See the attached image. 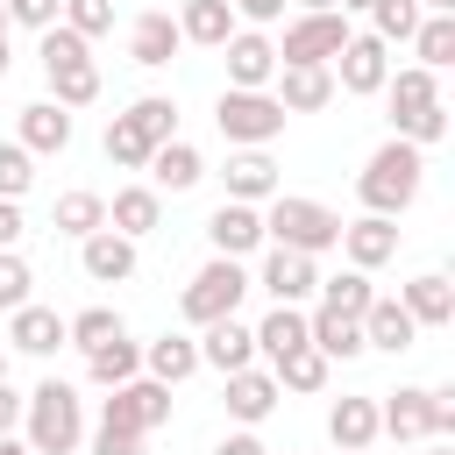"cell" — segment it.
<instances>
[{
	"mask_svg": "<svg viewBox=\"0 0 455 455\" xmlns=\"http://www.w3.org/2000/svg\"><path fill=\"white\" fill-rule=\"evenodd\" d=\"M419 185H427V149L405 142V135L377 142L370 164L355 171V199H363V213H384V220H398V213L419 199Z\"/></svg>",
	"mask_w": 455,
	"mask_h": 455,
	"instance_id": "cell-1",
	"label": "cell"
},
{
	"mask_svg": "<svg viewBox=\"0 0 455 455\" xmlns=\"http://www.w3.org/2000/svg\"><path fill=\"white\" fill-rule=\"evenodd\" d=\"M21 441L36 455H78V441H85V398L64 377H43L21 398Z\"/></svg>",
	"mask_w": 455,
	"mask_h": 455,
	"instance_id": "cell-2",
	"label": "cell"
},
{
	"mask_svg": "<svg viewBox=\"0 0 455 455\" xmlns=\"http://www.w3.org/2000/svg\"><path fill=\"white\" fill-rule=\"evenodd\" d=\"M263 242L299 249V256H327L341 242V213L327 199H306V192H270L263 199Z\"/></svg>",
	"mask_w": 455,
	"mask_h": 455,
	"instance_id": "cell-3",
	"label": "cell"
},
{
	"mask_svg": "<svg viewBox=\"0 0 455 455\" xmlns=\"http://www.w3.org/2000/svg\"><path fill=\"white\" fill-rule=\"evenodd\" d=\"M249 291H256V277L242 270V256H206V263L192 270V284L178 291V313H185L192 327H213V320L242 313Z\"/></svg>",
	"mask_w": 455,
	"mask_h": 455,
	"instance_id": "cell-4",
	"label": "cell"
},
{
	"mask_svg": "<svg viewBox=\"0 0 455 455\" xmlns=\"http://www.w3.org/2000/svg\"><path fill=\"white\" fill-rule=\"evenodd\" d=\"M284 107H277V92L263 85V92H249V85H220V100H213V128L235 142V149H270L277 135H284Z\"/></svg>",
	"mask_w": 455,
	"mask_h": 455,
	"instance_id": "cell-5",
	"label": "cell"
},
{
	"mask_svg": "<svg viewBox=\"0 0 455 455\" xmlns=\"http://www.w3.org/2000/svg\"><path fill=\"white\" fill-rule=\"evenodd\" d=\"M348 36L355 28H348L341 7H299L284 21V36H277V64H334Z\"/></svg>",
	"mask_w": 455,
	"mask_h": 455,
	"instance_id": "cell-6",
	"label": "cell"
},
{
	"mask_svg": "<svg viewBox=\"0 0 455 455\" xmlns=\"http://www.w3.org/2000/svg\"><path fill=\"white\" fill-rule=\"evenodd\" d=\"M100 427H128V434H156V427H171V384H156V377H128V384H114V391L100 398Z\"/></svg>",
	"mask_w": 455,
	"mask_h": 455,
	"instance_id": "cell-7",
	"label": "cell"
},
{
	"mask_svg": "<svg viewBox=\"0 0 455 455\" xmlns=\"http://www.w3.org/2000/svg\"><path fill=\"white\" fill-rule=\"evenodd\" d=\"M327 71H334V92L370 100V92H384V78H391V43L363 28V36H348V43H341V57H334Z\"/></svg>",
	"mask_w": 455,
	"mask_h": 455,
	"instance_id": "cell-8",
	"label": "cell"
},
{
	"mask_svg": "<svg viewBox=\"0 0 455 455\" xmlns=\"http://www.w3.org/2000/svg\"><path fill=\"white\" fill-rule=\"evenodd\" d=\"M256 284L270 291V306H306V299L320 291V256H299V249L263 242V270H256Z\"/></svg>",
	"mask_w": 455,
	"mask_h": 455,
	"instance_id": "cell-9",
	"label": "cell"
},
{
	"mask_svg": "<svg viewBox=\"0 0 455 455\" xmlns=\"http://www.w3.org/2000/svg\"><path fill=\"white\" fill-rule=\"evenodd\" d=\"M277 398H284V391H277V377H270V370H256V363L220 377V405H228V419H235V427H263V419L277 412Z\"/></svg>",
	"mask_w": 455,
	"mask_h": 455,
	"instance_id": "cell-10",
	"label": "cell"
},
{
	"mask_svg": "<svg viewBox=\"0 0 455 455\" xmlns=\"http://www.w3.org/2000/svg\"><path fill=\"white\" fill-rule=\"evenodd\" d=\"M178 50H185V36H178V14H171V7H142V14L128 21V64L164 71Z\"/></svg>",
	"mask_w": 455,
	"mask_h": 455,
	"instance_id": "cell-11",
	"label": "cell"
},
{
	"mask_svg": "<svg viewBox=\"0 0 455 455\" xmlns=\"http://www.w3.org/2000/svg\"><path fill=\"white\" fill-rule=\"evenodd\" d=\"M220 64H228V85L263 92V85L277 78V43H270L263 28H235V36L220 43Z\"/></svg>",
	"mask_w": 455,
	"mask_h": 455,
	"instance_id": "cell-12",
	"label": "cell"
},
{
	"mask_svg": "<svg viewBox=\"0 0 455 455\" xmlns=\"http://www.w3.org/2000/svg\"><path fill=\"white\" fill-rule=\"evenodd\" d=\"M206 242H213V256H256V249H263V206L220 199V206L206 213Z\"/></svg>",
	"mask_w": 455,
	"mask_h": 455,
	"instance_id": "cell-13",
	"label": "cell"
},
{
	"mask_svg": "<svg viewBox=\"0 0 455 455\" xmlns=\"http://www.w3.org/2000/svg\"><path fill=\"white\" fill-rule=\"evenodd\" d=\"M334 249L348 256V270H384V263L398 256V220H384V213L341 220V242H334Z\"/></svg>",
	"mask_w": 455,
	"mask_h": 455,
	"instance_id": "cell-14",
	"label": "cell"
},
{
	"mask_svg": "<svg viewBox=\"0 0 455 455\" xmlns=\"http://www.w3.org/2000/svg\"><path fill=\"white\" fill-rule=\"evenodd\" d=\"M270 92L284 114H320V107H334V71L327 64H277Z\"/></svg>",
	"mask_w": 455,
	"mask_h": 455,
	"instance_id": "cell-15",
	"label": "cell"
},
{
	"mask_svg": "<svg viewBox=\"0 0 455 455\" xmlns=\"http://www.w3.org/2000/svg\"><path fill=\"white\" fill-rule=\"evenodd\" d=\"M384 107H391V135H398L412 114L441 107V71H427V64H398V71L384 78Z\"/></svg>",
	"mask_w": 455,
	"mask_h": 455,
	"instance_id": "cell-16",
	"label": "cell"
},
{
	"mask_svg": "<svg viewBox=\"0 0 455 455\" xmlns=\"http://www.w3.org/2000/svg\"><path fill=\"white\" fill-rule=\"evenodd\" d=\"M14 142H21L28 156H57V149H71V107H57V100H28L21 121H14Z\"/></svg>",
	"mask_w": 455,
	"mask_h": 455,
	"instance_id": "cell-17",
	"label": "cell"
},
{
	"mask_svg": "<svg viewBox=\"0 0 455 455\" xmlns=\"http://www.w3.org/2000/svg\"><path fill=\"white\" fill-rule=\"evenodd\" d=\"M78 270H85L92 284H128V277H135V242L114 235V228H92V235L78 242Z\"/></svg>",
	"mask_w": 455,
	"mask_h": 455,
	"instance_id": "cell-18",
	"label": "cell"
},
{
	"mask_svg": "<svg viewBox=\"0 0 455 455\" xmlns=\"http://www.w3.org/2000/svg\"><path fill=\"white\" fill-rule=\"evenodd\" d=\"M7 348H14V355H57V348H64V313H57V306H36V299L14 306V313H7Z\"/></svg>",
	"mask_w": 455,
	"mask_h": 455,
	"instance_id": "cell-19",
	"label": "cell"
},
{
	"mask_svg": "<svg viewBox=\"0 0 455 455\" xmlns=\"http://www.w3.org/2000/svg\"><path fill=\"white\" fill-rule=\"evenodd\" d=\"M427 398H434V384L377 391V434H391V441H427Z\"/></svg>",
	"mask_w": 455,
	"mask_h": 455,
	"instance_id": "cell-20",
	"label": "cell"
},
{
	"mask_svg": "<svg viewBox=\"0 0 455 455\" xmlns=\"http://www.w3.org/2000/svg\"><path fill=\"white\" fill-rule=\"evenodd\" d=\"M142 171H149L142 185H156V192H192V185L206 178V156H199L185 135H171V142H156V149H149V164H142Z\"/></svg>",
	"mask_w": 455,
	"mask_h": 455,
	"instance_id": "cell-21",
	"label": "cell"
},
{
	"mask_svg": "<svg viewBox=\"0 0 455 455\" xmlns=\"http://www.w3.org/2000/svg\"><path fill=\"white\" fill-rule=\"evenodd\" d=\"M398 306L412 313V327H455V284H448V270H419L412 284H398Z\"/></svg>",
	"mask_w": 455,
	"mask_h": 455,
	"instance_id": "cell-22",
	"label": "cell"
},
{
	"mask_svg": "<svg viewBox=\"0 0 455 455\" xmlns=\"http://www.w3.org/2000/svg\"><path fill=\"white\" fill-rule=\"evenodd\" d=\"M199 363H206V370H220V377H228V370H249V363H256V334L228 313V320L199 327Z\"/></svg>",
	"mask_w": 455,
	"mask_h": 455,
	"instance_id": "cell-23",
	"label": "cell"
},
{
	"mask_svg": "<svg viewBox=\"0 0 455 455\" xmlns=\"http://www.w3.org/2000/svg\"><path fill=\"white\" fill-rule=\"evenodd\" d=\"M327 441L334 448H377V391H348L327 405Z\"/></svg>",
	"mask_w": 455,
	"mask_h": 455,
	"instance_id": "cell-24",
	"label": "cell"
},
{
	"mask_svg": "<svg viewBox=\"0 0 455 455\" xmlns=\"http://www.w3.org/2000/svg\"><path fill=\"white\" fill-rule=\"evenodd\" d=\"M156 220H164V192H156V185H121V192L107 199V228L128 235V242H142Z\"/></svg>",
	"mask_w": 455,
	"mask_h": 455,
	"instance_id": "cell-25",
	"label": "cell"
},
{
	"mask_svg": "<svg viewBox=\"0 0 455 455\" xmlns=\"http://www.w3.org/2000/svg\"><path fill=\"white\" fill-rule=\"evenodd\" d=\"M412 341H419V327H412V313H405L398 299H370V306H363V348L405 355Z\"/></svg>",
	"mask_w": 455,
	"mask_h": 455,
	"instance_id": "cell-26",
	"label": "cell"
},
{
	"mask_svg": "<svg viewBox=\"0 0 455 455\" xmlns=\"http://www.w3.org/2000/svg\"><path fill=\"white\" fill-rule=\"evenodd\" d=\"M249 334H256V355L277 370L291 348H306V306H270V313H263Z\"/></svg>",
	"mask_w": 455,
	"mask_h": 455,
	"instance_id": "cell-27",
	"label": "cell"
},
{
	"mask_svg": "<svg viewBox=\"0 0 455 455\" xmlns=\"http://www.w3.org/2000/svg\"><path fill=\"white\" fill-rule=\"evenodd\" d=\"M306 341H313L327 363H348V355H363V320H348V313H334V306H313V313H306Z\"/></svg>",
	"mask_w": 455,
	"mask_h": 455,
	"instance_id": "cell-28",
	"label": "cell"
},
{
	"mask_svg": "<svg viewBox=\"0 0 455 455\" xmlns=\"http://www.w3.org/2000/svg\"><path fill=\"white\" fill-rule=\"evenodd\" d=\"M199 370V341L192 334H156V341H142V377H156V384H185Z\"/></svg>",
	"mask_w": 455,
	"mask_h": 455,
	"instance_id": "cell-29",
	"label": "cell"
},
{
	"mask_svg": "<svg viewBox=\"0 0 455 455\" xmlns=\"http://www.w3.org/2000/svg\"><path fill=\"white\" fill-rule=\"evenodd\" d=\"M235 28H242V21H235V7H228V0H178V36H185V43L220 50Z\"/></svg>",
	"mask_w": 455,
	"mask_h": 455,
	"instance_id": "cell-30",
	"label": "cell"
},
{
	"mask_svg": "<svg viewBox=\"0 0 455 455\" xmlns=\"http://www.w3.org/2000/svg\"><path fill=\"white\" fill-rule=\"evenodd\" d=\"M220 178H228V199H249V206H263V199L277 192V164H270V149H235Z\"/></svg>",
	"mask_w": 455,
	"mask_h": 455,
	"instance_id": "cell-31",
	"label": "cell"
},
{
	"mask_svg": "<svg viewBox=\"0 0 455 455\" xmlns=\"http://www.w3.org/2000/svg\"><path fill=\"white\" fill-rule=\"evenodd\" d=\"M85 377H92L100 391H114V384H128V377H142V341H128V334H114V341H100V348H85Z\"/></svg>",
	"mask_w": 455,
	"mask_h": 455,
	"instance_id": "cell-32",
	"label": "cell"
},
{
	"mask_svg": "<svg viewBox=\"0 0 455 455\" xmlns=\"http://www.w3.org/2000/svg\"><path fill=\"white\" fill-rule=\"evenodd\" d=\"M50 228H57V235H71V242H85L92 228H107V199H100V192H85V185H78V192H57Z\"/></svg>",
	"mask_w": 455,
	"mask_h": 455,
	"instance_id": "cell-33",
	"label": "cell"
},
{
	"mask_svg": "<svg viewBox=\"0 0 455 455\" xmlns=\"http://www.w3.org/2000/svg\"><path fill=\"white\" fill-rule=\"evenodd\" d=\"M43 78H50V100H57V107H92V100H100V64H92V57L50 64Z\"/></svg>",
	"mask_w": 455,
	"mask_h": 455,
	"instance_id": "cell-34",
	"label": "cell"
},
{
	"mask_svg": "<svg viewBox=\"0 0 455 455\" xmlns=\"http://www.w3.org/2000/svg\"><path fill=\"white\" fill-rule=\"evenodd\" d=\"M121 121H128V128H135V135L156 149V142H171V135H178V100H164V92H142V100H135Z\"/></svg>",
	"mask_w": 455,
	"mask_h": 455,
	"instance_id": "cell-35",
	"label": "cell"
},
{
	"mask_svg": "<svg viewBox=\"0 0 455 455\" xmlns=\"http://www.w3.org/2000/svg\"><path fill=\"white\" fill-rule=\"evenodd\" d=\"M412 50H419V64H427V71H448V64H455V14H419Z\"/></svg>",
	"mask_w": 455,
	"mask_h": 455,
	"instance_id": "cell-36",
	"label": "cell"
},
{
	"mask_svg": "<svg viewBox=\"0 0 455 455\" xmlns=\"http://www.w3.org/2000/svg\"><path fill=\"white\" fill-rule=\"evenodd\" d=\"M327 370H334V363H327V355L306 341V348H291V355H284L270 377H277V391H327Z\"/></svg>",
	"mask_w": 455,
	"mask_h": 455,
	"instance_id": "cell-37",
	"label": "cell"
},
{
	"mask_svg": "<svg viewBox=\"0 0 455 455\" xmlns=\"http://www.w3.org/2000/svg\"><path fill=\"white\" fill-rule=\"evenodd\" d=\"M377 299V284H370V270H341V277H320V306H334V313H348V320H363V306Z\"/></svg>",
	"mask_w": 455,
	"mask_h": 455,
	"instance_id": "cell-38",
	"label": "cell"
},
{
	"mask_svg": "<svg viewBox=\"0 0 455 455\" xmlns=\"http://www.w3.org/2000/svg\"><path fill=\"white\" fill-rule=\"evenodd\" d=\"M114 334H128L114 306H85V313L64 320V348H100V341H114Z\"/></svg>",
	"mask_w": 455,
	"mask_h": 455,
	"instance_id": "cell-39",
	"label": "cell"
},
{
	"mask_svg": "<svg viewBox=\"0 0 455 455\" xmlns=\"http://www.w3.org/2000/svg\"><path fill=\"white\" fill-rule=\"evenodd\" d=\"M419 0H370V36H384V43H412V28H419Z\"/></svg>",
	"mask_w": 455,
	"mask_h": 455,
	"instance_id": "cell-40",
	"label": "cell"
},
{
	"mask_svg": "<svg viewBox=\"0 0 455 455\" xmlns=\"http://www.w3.org/2000/svg\"><path fill=\"white\" fill-rule=\"evenodd\" d=\"M100 149H107V164H114V171H142V164H149V142H142V135H135V128H128L121 114L107 121V135H100Z\"/></svg>",
	"mask_w": 455,
	"mask_h": 455,
	"instance_id": "cell-41",
	"label": "cell"
},
{
	"mask_svg": "<svg viewBox=\"0 0 455 455\" xmlns=\"http://www.w3.org/2000/svg\"><path fill=\"white\" fill-rule=\"evenodd\" d=\"M57 21H64V28H78V36L92 43V36H107V28H114V0H57Z\"/></svg>",
	"mask_w": 455,
	"mask_h": 455,
	"instance_id": "cell-42",
	"label": "cell"
},
{
	"mask_svg": "<svg viewBox=\"0 0 455 455\" xmlns=\"http://www.w3.org/2000/svg\"><path fill=\"white\" fill-rule=\"evenodd\" d=\"M36 57H43V71H50V64H78V57H92V43H85L78 28L50 21V28H43V43H36Z\"/></svg>",
	"mask_w": 455,
	"mask_h": 455,
	"instance_id": "cell-43",
	"label": "cell"
},
{
	"mask_svg": "<svg viewBox=\"0 0 455 455\" xmlns=\"http://www.w3.org/2000/svg\"><path fill=\"white\" fill-rule=\"evenodd\" d=\"M28 185H36V156L7 135V142H0V199H21Z\"/></svg>",
	"mask_w": 455,
	"mask_h": 455,
	"instance_id": "cell-44",
	"label": "cell"
},
{
	"mask_svg": "<svg viewBox=\"0 0 455 455\" xmlns=\"http://www.w3.org/2000/svg\"><path fill=\"white\" fill-rule=\"evenodd\" d=\"M28 284H36V270H28V256H21V249H0V313H14V306H28Z\"/></svg>",
	"mask_w": 455,
	"mask_h": 455,
	"instance_id": "cell-45",
	"label": "cell"
},
{
	"mask_svg": "<svg viewBox=\"0 0 455 455\" xmlns=\"http://www.w3.org/2000/svg\"><path fill=\"white\" fill-rule=\"evenodd\" d=\"M0 7H7V28H36L43 36L57 21V0H0Z\"/></svg>",
	"mask_w": 455,
	"mask_h": 455,
	"instance_id": "cell-46",
	"label": "cell"
},
{
	"mask_svg": "<svg viewBox=\"0 0 455 455\" xmlns=\"http://www.w3.org/2000/svg\"><path fill=\"white\" fill-rule=\"evenodd\" d=\"M427 441H455V391L448 384L427 398Z\"/></svg>",
	"mask_w": 455,
	"mask_h": 455,
	"instance_id": "cell-47",
	"label": "cell"
},
{
	"mask_svg": "<svg viewBox=\"0 0 455 455\" xmlns=\"http://www.w3.org/2000/svg\"><path fill=\"white\" fill-rule=\"evenodd\" d=\"M149 434H128V427H92V455H142Z\"/></svg>",
	"mask_w": 455,
	"mask_h": 455,
	"instance_id": "cell-48",
	"label": "cell"
},
{
	"mask_svg": "<svg viewBox=\"0 0 455 455\" xmlns=\"http://www.w3.org/2000/svg\"><path fill=\"white\" fill-rule=\"evenodd\" d=\"M228 7H235V21L270 28V21H284V7H291V0H228Z\"/></svg>",
	"mask_w": 455,
	"mask_h": 455,
	"instance_id": "cell-49",
	"label": "cell"
},
{
	"mask_svg": "<svg viewBox=\"0 0 455 455\" xmlns=\"http://www.w3.org/2000/svg\"><path fill=\"white\" fill-rule=\"evenodd\" d=\"M28 220H21V199H0V249H21Z\"/></svg>",
	"mask_w": 455,
	"mask_h": 455,
	"instance_id": "cell-50",
	"label": "cell"
},
{
	"mask_svg": "<svg viewBox=\"0 0 455 455\" xmlns=\"http://www.w3.org/2000/svg\"><path fill=\"white\" fill-rule=\"evenodd\" d=\"M213 455H270V448L256 441V427H235V434H228V441L213 448Z\"/></svg>",
	"mask_w": 455,
	"mask_h": 455,
	"instance_id": "cell-51",
	"label": "cell"
},
{
	"mask_svg": "<svg viewBox=\"0 0 455 455\" xmlns=\"http://www.w3.org/2000/svg\"><path fill=\"white\" fill-rule=\"evenodd\" d=\"M0 434H21V391L0 377Z\"/></svg>",
	"mask_w": 455,
	"mask_h": 455,
	"instance_id": "cell-52",
	"label": "cell"
},
{
	"mask_svg": "<svg viewBox=\"0 0 455 455\" xmlns=\"http://www.w3.org/2000/svg\"><path fill=\"white\" fill-rule=\"evenodd\" d=\"M0 455H36V448H28L21 434H0Z\"/></svg>",
	"mask_w": 455,
	"mask_h": 455,
	"instance_id": "cell-53",
	"label": "cell"
},
{
	"mask_svg": "<svg viewBox=\"0 0 455 455\" xmlns=\"http://www.w3.org/2000/svg\"><path fill=\"white\" fill-rule=\"evenodd\" d=\"M334 7H341V14H370V0H334Z\"/></svg>",
	"mask_w": 455,
	"mask_h": 455,
	"instance_id": "cell-54",
	"label": "cell"
},
{
	"mask_svg": "<svg viewBox=\"0 0 455 455\" xmlns=\"http://www.w3.org/2000/svg\"><path fill=\"white\" fill-rule=\"evenodd\" d=\"M419 7H427V14H455V0H419Z\"/></svg>",
	"mask_w": 455,
	"mask_h": 455,
	"instance_id": "cell-55",
	"label": "cell"
},
{
	"mask_svg": "<svg viewBox=\"0 0 455 455\" xmlns=\"http://www.w3.org/2000/svg\"><path fill=\"white\" fill-rule=\"evenodd\" d=\"M7 64H14V50H7V36H0V78H7Z\"/></svg>",
	"mask_w": 455,
	"mask_h": 455,
	"instance_id": "cell-56",
	"label": "cell"
},
{
	"mask_svg": "<svg viewBox=\"0 0 455 455\" xmlns=\"http://www.w3.org/2000/svg\"><path fill=\"white\" fill-rule=\"evenodd\" d=\"M427 455H455V441H434V448H427Z\"/></svg>",
	"mask_w": 455,
	"mask_h": 455,
	"instance_id": "cell-57",
	"label": "cell"
},
{
	"mask_svg": "<svg viewBox=\"0 0 455 455\" xmlns=\"http://www.w3.org/2000/svg\"><path fill=\"white\" fill-rule=\"evenodd\" d=\"M7 363H14V348H7V341H0V377H7Z\"/></svg>",
	"mask_w": 455,
	"mask_h": 455,
	"instance_id": "cell-58",
	"label": "cell"
},
{
	"mask_svg": "<svg viewBox=\"0 0 455 455\" xmlns=\"http://www.w3.org/2000/svg\"><path fill=\"white\" fill-rule=\"evenodd\" d=\"M291 7H334V0H291Z\"/></svg>",
	"mask_w": 455,
	"mask_h": 455,
	"instance_id": "cell-59",
	"label": "cell"
},
{
	"mask_svg": "<svg viewBox=\"0 0 455 455\" xmlns=\"http://www.w3.org/2000/svg\"><path fill=\"white\" fill-rule=\"evenodd\" d=\"M0 36H7V7H0Z\"/></svg>",
	"mask_w": 455,
	"mask_h": 455,
	"instance_id": "cell-60",
	"label": "cell"
},
{
	"mask_svg": "<svg viewBox=\"0 0 455 455\" xmlns=\"http://www.w3.org/2000/svg\"><path fill=\"white\" fill-rule=\"evenodd\" d=\"M341 455H370V448H341Z\"/></svg>",
	"mask_w": 455,
	"mask_h": 455,
	"instance_id": "cell-61",
	"label": "cell"
}]
</instances>
